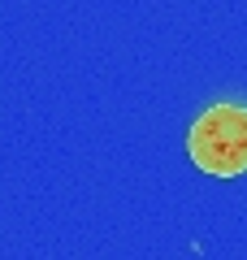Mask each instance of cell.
<instances>
[{"label": "cell", "instance_id": "cell-1", "mask_svg": "<svg viewBox=\"0 0 247 260\" xmlns=\"http://www.w3.org/2000/svg\"><path fill=\"white\" fill-rule=\"evenodd\" d=\"M191 160L212 178L247 174V109L243 104H212L195 117L187 135Z\"/></svg>", "mask_w": 247, "mask_h": 260}]
</instances>
